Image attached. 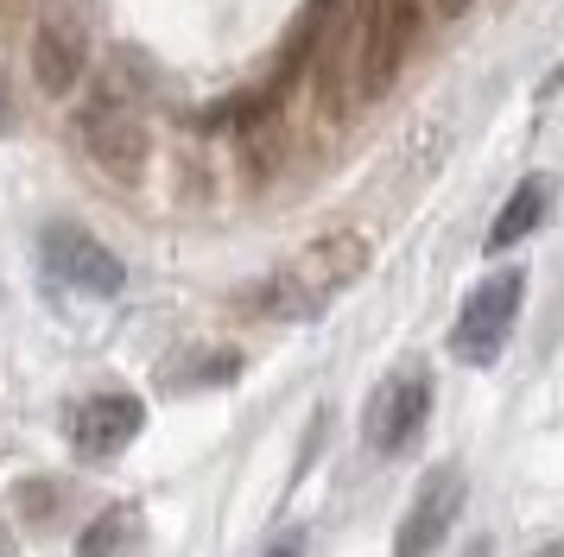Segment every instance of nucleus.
<instances>
[{
  "label": "nucleus",
  "instance_id": "1",
  "mask_svg": "<svg viewBox=\"0 0 564 557\" xmlns=\"http://www.w3.org/2000/svg\"><path fill=\"white\" fill-rule=\"evenodd\" d=\"M368 260H375V241H368L361 228L317 234L311 248H299L280 273L260 285V304H267L273 317H285V324H311V317H324V310L368 273Z\"/></svg>",
  "mask_w": 564,
  "mask_h": 557
},
{
  "label": "nucleus",
  "instance_id": "2",
  "mask_svg": "<svg viewBox=\"0 0 564 557\" xmlns=\"http://www.w3.org/2000/svg\"><path fill=\"white\" fill-rule=\"evenodd\" d=\"M419 32H425V0H361L356 32H349V76H343L349 101L361 108L381 101L406 70Z\"/></svg>",
  "mask_w": 564,
  "mask_h": 557
},
{
  "label": "nucleus",
  "instance_id": "3",
  "mask_svg": "<svg viewBox=\"0 0 564 557\" xmlns=\"http://www.w3.org/2000/svg\"><path fill=\"white\" fill-rule=\"evenodd\" d=\"M520 298H527V273L520 266H501L488 273L469 298H463L457 324H451V354L463 368H495L501 349L513 336V317H520Z\"/></svg>",
  "mask_w": 564,
  "mask_h": 557
},
{
  "label": "nucleus",
  "instance_id": "4",
  "mask_svg": "<svg viewBox=\"0 0 564 557\" xmlns=\"http://www.w3.org/2000/svg\"><path fill=\"white\" fill-rule=\"evenodd\" d=\"M77 140H83V152H89V165L108 172L115 184H140V177H147L153 140H147V121H140L121 96L89 101V108L77 114Z\"/></svg>",
  "mask_w": 564,
  "mask_h": 557
},
{
  "label": "nucleus",
  "instance_id": "5",
  "mask_svg": "<svg viewBox=\"0 0 564 557\" xmlns=\"http://www.w3.org/2000/svg\"><path fill=\"white\" fill-rule=\"evenodd\" d=\"M425 412H432V374L425 368H400L375 386V400L361 412V437L375 456H400L425 430Z\"/></svg>",
  "mask_w": 564,
  "mask_h": 557
},
{
  "label": "nucleus",
  "instance_id": "6",
  "mask_svg": "<svg viewBox=\"0 0 564 557\" xmlns=\"http://www.w3.org/2000/svg\"><path fill=\"white\" fill-rule=\"evenodd\" d=\"M463 501H469V481H463V469H457V462H437L432 476L412 488L406 520H400V532H393V557H432L437 545L451 538Z\"/></svg>",
  "mask_w": 564,
  "mask_h": 557
},
{
  "label": "nucleus",
  "instance_id": "7",
  "mask_svg": "<svg viewBox=\"0 0 564 557\" xmlns=\"http://www.w3.org/2000/svg\"><path fill=\"white\" fill-rule=\"evenodd\" d=\"M39 253H45V273L64 278V285H77V292H89V298H115L128 285V266L77 222H52L39 234Z\"/></svg>",
  "mask_w": 564,
  "mask_h": 557
},
{
  "label": "nucleus",
  "instance_id": "8",
  "mask_svg": "<svg viewBox=\"0 0 564 557\" xmlns=\"http://www.w3.org/2000/svg\"><path fill=\"white\" fill-rule=\"evenodd\" d=\"M140 430H147V405L133 400V393H89V400L70 412V444H77V456H89V462L121 456Z\"/></svg>",
  "mask_w": 564,
  "mask_h": 557
},
{
  "label": "nucleus",
  "instance_id": "9",
  "mask_svg": "<svg viewBox=\"0 0 564 557\" xmlns=\"http://www.w3.org/2000/svg\"><path fill=\"white\" fill-rule=\"evenodd\" d=\"M83 57H89V39H83L77 13H45L39 32H32V76L45 96H70L83 76Z\"/></svg>",
  "mask_w": 564,
  "mask_h": 557
},
{
  "label": "nucleus",
  "instance_id": "10",
  "mask_svg": "<svg viewBox=\"0 0 564 557\" xmlns=\"http://www.w3.org/2000/svg\"><path fill=\"white\" fill-rule=\"evenodd\" d=\"M552 197H558V177L552 172H533L513 184V197L501 203V216H495V228H488V253H508L520 248L527 234H533L545 216H552Z\"/></svg>",
  "mask_w": 564,
  "mask_h": 557
},
{
  "label": "nucleus",
  "instance_id": "11",
  "mask_svg": "<svg viewBox=\"0 0 564 557\" xmlns=\"http://www.w3.org/2000/svg\"><path fill=\"white\" fill-rule=\"evenodd\" d=\"M133 538V506H115V513H102L96 526L83 532L77 557H121V545Z\"/></svg>",
  "mask_w": 564,
  "mask_h": 557
},
{
  "label": "nucleus",
  "instance_id": "12",
  "mask_svg": "<svg viewBox=\"0 0 564 557\" xmlns=\"http://www.w3.org/2000/svg\"><path fill=\"white\" fill-rule=\"evenodd\" d=\"M267 557H305V538H280V545H273Z\"/></svg>",
  "mask_w": 564,
  "mask_h": 557
},
{
  "label": "nucleus",
  "instance_id": "13",
  "mask_svg": "<svg viewBox=\"0 0 564 557\" xmlns=\"http://www.w3.org/2000/svg\"><path fill=\"white\" fill-rule=\"evenodd\" d=\"M437 13H444V20H457V13H469V7H476V0H432Z\"/></svg>",
  "mask_w": 564,
  "mask_h": 557
},
{
  "label": "nucleus",
  "instance_id": "14",
  "mask_svg": "<svg viewBox=\"0 0 564 557\" xmlns=\"http://www.w3.org/2000/svg\"><path fill=\"white\" fill-rule=\"evenodd\" d=\"M13 127V101H7V89H0V133Z\"/></svg>",
  "mask_w": 564,
  "mask_h": 557
},
{
  "label": "nucleus",
  "instance_id": "15",
  "mask_svg": "<svg viewBox=\"0 0 564 557\" xmlns=\"http://www.w3.org/2000/svg\"><path fill=\"white\" fill-rule=\"evenodd\" d=\"M0 557H13V532H7V520H0Z\"/></svg>",
  "mask_w": 564,
  "mask_h": 557
}]
</instances>
